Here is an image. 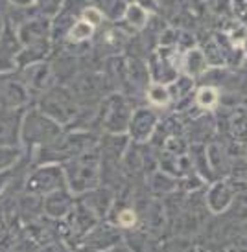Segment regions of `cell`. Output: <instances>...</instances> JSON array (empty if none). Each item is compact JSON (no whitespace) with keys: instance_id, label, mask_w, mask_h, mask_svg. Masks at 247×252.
I'll return each mask as SVG.
<instances>
[{"instance_id":"cell-1","label":"cell","mask_w":247,"mask_h":252,"mask_svg":"<svg viewBox=\"0 0 247 252\" xmlns=\"http://www.w3.org/2000/svg\"><path fill=\"white\" fill-rule=\"evenodd\" d=\"M15 30H17V35H19V41H21L22 46H28V44L48 41L52 24L48 22L46 17L37 15V17H30L26 21H22Z\"/></svg>"},{"instance_id":"cell-2","label":"cell","mask_w":247,"mask_h":252,"mask_svg":"<svg viewBox=\"0 0 247 252\" xmlns=\"http://www.w3.org/2000/svg\"><path fill=\"white\" fill-rule=\"evenodd\" d=\"M22 44L19 41L17 30L11 22H6L0 32V70H9L17 66V57L21 54Z\"/></svg>"},{"instance_id":"cell-3","label":"cell","mask_w":247,"mask_h":252,"mask_svg":"<svg viewBox=\"0 0 247 252\" xmlns=\"http://www.w3.org/2000/svg\"><path fill=\"white\" fill-rule=\"evenodd\" d=\"M26 76H28V81L35 87H46V81L52 77V70L46 63H34L26 66Z\"/></svg>"},{"instance_id":"cell-4","label":"cell","mask_w":247,"mask_h":252,"mask_svg":"<svg viewBox=\"0 0 247 252\" xmlns=\"http://www.w3.org/2000/svg\"><path fill=\"white\" fill-rule=\"evenodd\" d=\"M92 33H94V26L89 24L87 21H83V19H79V21H76L71 26L65 39H69L71 42H83L87 39H91Z\"/></svg>"},{"instance_id":"cell-5","label":"cell","mask_w":247,"mask_h":252,"mask_svg":"<svg viewBox=\"0 0 247 252\" xmlns=\"http://www.w3.org/2000/svg\"><path fill=\"white\" fill-rule=\"evenodd\" d=\"M65 0H35V7L39 15L41 17H56L59 11H61V7H63Z\"/></svg>"},{"instance_id":"cell-6","label":"cell","mask_w":247,"mask_h":252,"mask_svg":"<svg viewBox=\"0 0 247 252\" xmlns=\"http://www.w3.org/2000/svg\"><path fill=\"white\" fill-rule=\"evenodd\" d=\"M186 68H188V72L190 74H199V72H203L205 68H203V64H205V57H203V54L199 52V50H192V52H188V56H186Z\"/></svg>"},{"instance_id":"cell-7","label":"cell","mask_w":247,"mask_h":252,"mask_svg":"<svg viewBox=\"0 0 247 252\" xmlns=\"http://www.w3.org/2000/svg\"><path fill=\"white\" fill-rule=\"evenodd\" d=\"M126 15H127V19L133 22V26H137V28H142V26L146 24V19H148L146 9L141 6H129Z\"/></svg>"},{"instance_id":"cell-8","label":"cell","mask_w":247,"mask_h":252,"mask_svg":"<svg viewBox=\"0 0 247 252\" xmlns=\"http://www.w3.org/2000/svg\"><path fill=\"white\" fill-rule=\"evenodd\" d=\"M216 101H218V92L214 91V89L205 87V89H201V91L198 92V103L201 107L209 109V107H212Z\"/></svg>"},{"instance_id":"cell-9","label":"cell","mask_w":247,"mask_h":252,"mask_svg":"<svg viewBox=\"0 0 247 252\" xmlns=\"http://www.w3.org/2000/svg\"><path fill=\"white\" fill-rule=\"evenodd\" d=\"M148 96H149V101L155 103V105H164L168 101V92H166V89H164L163 85H153L149 89Z\"/></svg>"},{"instance_id":"cell-10","label":"cell","mask_w":247,"mask_h":252,"mask_svg":"<svg viewBox=\"0 0 247 252\" xmlns=\"http://www.w3.org/2000/svg\"><path fill=\"white\" fill-rule=\"evenodd\" d=\"M15 9H30L35 6V0H7Z\"/></svg>"},{"instance_id":"cell-11","label":"cell","mask_w":247,"mask_h":252,"mask_svg":"<svg viewBox=\"0 0 247 252\" xmlns=\"http://www.w3.org/2000/svg\"><path fill=\"white\" fill-rule=\"evenodd\" d=\"M135 219H137V217H135V214L131 210H124L120 214V219H118V221H120V224H124V226H131V224L135 223Z\"/></svg>"}]
</instances>
